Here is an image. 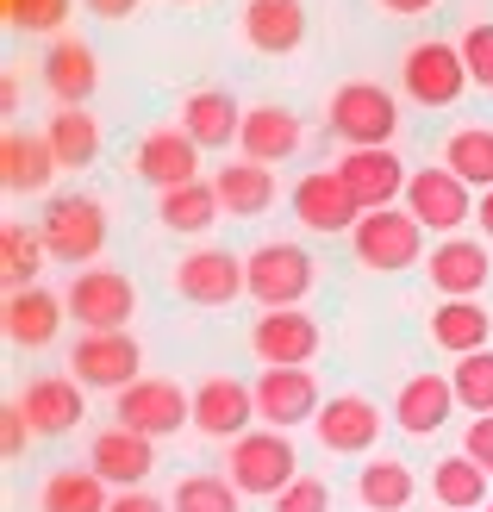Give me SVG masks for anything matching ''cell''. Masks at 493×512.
Segmentation results:
<instances>
[{"label": "cell", "mask_w": 493, "mask_h": 512, "mask_svg": "<svg viewBox=\"0 0 493 512\" xmlns=\"http://www.w3.org/2000/svg\"><path fill=\"white\" fill-rule=\"evenodd\" d=\"M44 232H32V225H7L0 232V275H7V294L13 288H38V269H44Z\"/></svg>", "instance_id": "cell-35"}, {"label": "cell", "mask_w": 493, "mask_h": 512, "mask_svg": "<svg viewBox=\"0 0 493 512\" xmlns=\"http://www.w3.org/2000/svg\"><path fill=\"white\" fill-rule=\"evenodd\" d=\"M244 38L263 50V57H288L306 38V7L300 0H250L244 7Z\"/></svg>", "instance_id": "cell-25"}, {"label": "cell", "mask_w": 493, "mask_h": 512, "mask_svg": "<svg viewBox=\"0 0 493 512\" xmlns=\"http://www.w3.org/2000/svg\"><path fill=\"white\" fill-rule=\"evenodd\" d=\"M444 169H456L469 188H493V132L487 125H469V132H456L450 144H444Z\"/></svg>", "instance_id": "cell-37"}, {"label": "cell", "mask_w": 493, "mask_h": 512, "mask_svg": "<svg viewBox=\"0 0 493 512\" xmlns=\"http://www.w3.org/2000/svg\"><path fill=\"white\" fill-rule=\"evenodd\" d=\"M481 232H487V238H493V188H487V194H481Z\"/></svg>", "instance_id": "cell-48"}, {"label": "cell", "mask_w": 493, "mask_h": 512, "mask_svg": "<svg viewBox=\"0 0 493 512\" xmlns=\"http://www.w3.org/2000/svg\"><path fill=\"white\" fill-rule=\"evenodd\" d=\"M487 331H493V319L481 313L475 300H444V306L431 313V344L450 350V356H475V350H487Z\"/></svg>", "instance_id": "cell-30"}, {"label": "cell", "mask_w": 493, "mask_h": 512, "mask_svg": "<svg viewBox=\"0 0 493 512\" xmlns=\"http://www.w3.org/2000/svg\"><path fill=\"white\" fill-rule=\"evenodd\" d=\"M63 300H69V319L82 331H125L138 313V288L119 269H75Z\"/></svg>", "instance_id": "cell-6"}, {"label": "cell", "mask_w": 493, "mask_h": 512, "mask_svg": "<svg viewBox=\"0 0 493 512\" xmlns=\"http://www.w3.org/2000/svg\"><path fill=\"white\" fill-rule=\"evenodd\" d=\"M50 150H57V163L63 169H88L100 157V125L88 107H63V113H50Z\"/></svg>", "instance_id": "cell-32"}, {"label": "cell", "mask_w": 493, "mask_h": 512, "mask_svg": "<svg viewBox=\"0 0 493 512\" xmlns=\"http://www.w3.org/2000/svg\"><path fill=\"white\" fill-rule=\"evenodd\" d=\"M350 244H356V263H362V269L394 275V269H412V263H419V250H425V225L412 219V213L381 207V213H362V219H356Z\"/></svg>", "instance_id": "cell-4"}, {"label": "cell", "mask_w": 493, "mask_h": 512, "mask_svg": "<svg viewBox=\"0 0 493 512\" xmlns=\"http://www.w3.org/2000/svg\"><path fill=\"white\" fill-rule=\"evenodd\" d=\"M462 456H475V463L493 475V413H481V419L469 425V444H462Z\"/></svg>", "instance_id": "cell-43"}, {"label": "cell", "mask_w": 493, "mask_h": 512, "mask_svg": "<svg viewBox=\"0 0 493 512\" xmlns=\"http://www.w3.org/2000/svg\"><path fill=\"white\" fill-rule=\"evenodd\" d=\"M481 512H493V500H487V506H481Z\"/></svg>", "instance_id": "cell-49"}, {"label": "cell", "mask_w": 493, "mask_h": 512, "mask_svg": "<svg viewBox=\"0 0 493 512\" xmlns=\"http://www.w3.org/2000/svg\"><path fill=\"white\" fill-rule=\"evenodd\" d=\"M431 494L450 512H481L487 506V469L475 456H444V463L431 469Z\"/></svg>", "instance_id": "cell-31"}, {"label": "cell", "mask_w": 493, "mask_h": 512, "mask_svg": "<svg viewBox=\"0 0 493 512\" xmlns=\"http://www.w3.org/2000/svg\"><path fill=\"white\" fill-rule=\"evenodd\" d=\"M275 512H331V494H325V481L300 475L288 494H275Z\"/></svg>", "instance_id": "cell-42"}, {"label": "cell", "mask_w": 493, "mask_h": 512, "mask_svg": "<svg viewBox=\"0 0 493 512\" xmlns=\"http://www.w3.org/2000/svg\"><path fill=\"white\" fill-rule=\"evenodd\" d=\"M250 344H256V356H263L269 369H306L313 350H319V325H313V313H300V306H281V313L256 319Z\"/></svg>", "instance_id": "cell-13"}, {"label": "cell", "mask_w": 493, "mask_h": 512, "mask_svg": "<svg viewBox=\"0 0 493 512\" xmlns=\"http://www.w3.org/2000/svg\"><path fill=\"white\" fill-rule=\"evenodd\" d=\"M319 444L337 450V456H362V450H375L381 438V413L362 394H337L331 406H319Z\"/></svg>", "instance_id": "cell-19"}, {"label": "cell", "mask_w": 493, "mask_h": 512, "mask_svg": "<svg viewBox=\"0 0 493 512\" xmlns=\"http://www.w3.org/2000/svg\"><path fill=\"white\" fill-rule=\"evenodd\" d=\"M319 381L313 369H263V381H256V419L275 425V431H294L306 419H319Z\"/></svg>", "instance_id": "cell-11"}, {"label": "cell", "mask_w": 493, "mask_h": 512, "mask_svg": "<svg viewBox=\"0 0 493 512\" xmlns=\"http://www.w3.org/2000/svg\"><path fill=\"white\" fill-rule=\"evenodd\" d=\"M113 413H119L125 431H138V438H163V431L194 425V394H181L175 381H150V375H138L132 388L113 394Z\"/></svg>", "instance_id": "cell-7"}, {"label": "cell", "mask_w": 493, "mask_h": 512, "mask_svg": "<svg viewBox=\"0 0 493 512\" xmlns=\"http://www.w3.org/2000/svg\"><path fill=\"white\" fill-rule=\"evenodd\" d=\"M7 19L19 32H63L69 0H7Z\"/></svg>", "instance_id": "cell-40"}, {"label": "cell", "mask_w": 493, "mask_h": 512, "mask_svg": "<svg viewBox=\"0 0 493 512\" xmlns=\"http://www.w3.org/2000/svg\"><path fill=\"white\" fill-rule=\"evenodd\" d=\"M469 88V63H462V44H412L406 50V94L419 107H450V100Z\"/></svg>", "instance_id": "cell-9"}, {"label": "cell", "mask_w": 493, "mask_h": 512, "mask_svg": "<svg viewBox=\"0 0 493 512\" xmlns=\"http://www.w3.org/2000/svg\"><path fill=\"white\" fill-rule=\"evenodd\" d=\"M356 494H362V506L369 512H406L412 506V469L406 463H362V475H356Z\"/></svg>", "instance_id": "cell-36"}, {"label": "cell", "mask_w": 493, "mask_h": 512, "mask_svg": "<svg viewBox=\"0 0 493 512\" xmlns=\"http://www.w3.org/2000/svg\"><path fill=\"white\" fill-rule=\"evenodd\" d=\"M138 175L150 188H188V182H200V144L181 132V125H163V132H150L144 144H138Z\"/></svg>", "instance_id": "cell-17"}, {"label": "cell", "mask_w": 493, "mask_h": 512, "mask_svg": "<svg viewBox=\"0 0 493 512\" xmlns=\"http://www.w3.org/2000/svg\"><path fill=\"white\" fill-rule=\"evenodd\" d=\"M431 288L444 300H475L487 288V250L475 238H444L431 250Z\"/></svg>", "instance_id": "cell-24"}, {"label": "cell", "mask_w": 493, "mask_h": 512, "mask_svg": "<svg viewBox=\"0 0 493 512\" xmlns=\"http://www.w3.org/2000/svg\"><path fill=\"white\" fill-rule=\"evenodd\" d=\"M63 313H69V300H57L50 288H13L7 294V338L25 344V350H44L57 338Z\"/></svg>", "instance_id": "cell-27"}, {"label": "cell", "mask_w": 493, "mask_h": 512, "mask_svg": "<svg viewBox=\"0 0 493 512\" xmlns=\"http://www.w3.org/2000/svg\"><path fill=\"white\" fill-rule=\"evenodd\" d=\"M469 194H475V188L462 182L456 169H419V175L406 182V213L419 219V225H431V232H456V225L475 213Z\"/></svg>", "instance_id": "cell-10"}, {"label": "cell", "mask_w": 493, "mask_h": 512, "mask_svg": "<svg viewBox=\"0 0 493 512\" xmlns=\"http://www.w3.org/2000/svg\"><path fill=\"white\" fill-rule=\"evenodd\" d=\"M44 88L57 94V107H88L94 88H100L94 50L82 38H57V44H50V57H44Z\"/></svg>", "instance_id": "cell-23"}, {"label": "cell", "mask_w": 493, "mask_h": 512, "mask_svg": "<svg viewBox=\"0 0 493 512\" xmlns=\"http://www.w3.org/2000/svg\"><path fill=\"white\" fill-rule=\"evenodd\" d=\"M88 13H100V19H125V13H138V0H88Z\"/></svg>", "instance_id": "cell-46"}, {"label": "cell", "mask_w": 493, "mask_h": 512, "mask_svg": "<svg viewBox=\"0 0 493 512\" xmlns=\"http://www.w3.org/2000/svg\"><path fill=\"white\" fill-rule=\"evenodd\" d=\"M88 469L107 481V488H144V475L157 469V438H138V431H100L94 450H88Z\"/></svg>", "instance_id": "cell-16"}, {"label": "cell", "mask_w": 493, "mask_h": 512, "mask_svg": "<svg viewBox=\"0 0 493 512\" xmlns=\"http://www.w3.org/2000/svg\"><path fill=\"white\" fill-rule=\"evenodd\" d=\"M225 463H231V481H238V494H263V500L288 494L294 481H300V456H294V444H288V431H275V425L244 431V438L231 444Z\"/></svg>", "instance_id": "cell-1"}, {"label": "cell", "mask_w": 493, "mask_h": 512, "mask_svg": "<svg viewBox=\"0 0 493 512\" xmlns=\"http://www.w3.org/2000/svg\"><path fill=\"white\" fill-rule=\"evenodd\" d=\"M462 63H469V82L493 88V25H469L462 32Z\"/></svg>", "instance_id": "cell-41"}, {"label": "cell", "mask_w": 493, "mask_h": 512, "mask_svg": "<svg viewBox=\"0 0 493 512\" xmlns=\"http://www.w3.org/2000/svg\"><path fill=\"white\" fill-rule=\"evenodd\" d=\"M244 281H250V300L281 313V306H300L306 288H313V256L300 244H263L244 256Z\"/></svg>", "instance_id": "cell-5"}, {"label": "cell", "mask_w": 493, "mask_h": 512, "mask_svg": "<svg viewBox=\"0 0 493 512\" xmlns=\"http://www.w3.org/2000/svg\"><path fill=\"white\" fill-rule=\"evenodd\" d=\"M381 7H387V13H400V19H412V13H431L437 0H381Z\"/></svg>", "instance_id": "cell-47"}, {"label": "cell", "mask_w": 493, "mask_h": 512, "mask_svg": "<svg viewBox=\"0 0 493 512\" xmlns=\"http://www.w3.org/2000/svg\"><path fill=\"white\" fill-rule=\"evenodd\" d=\"M169 512H238V481L231 475H188V481H175Z\"/></svg>", "instance_id": "cell-38"}, {"label": "cell", "mask_w": 493, "mask_h": 512, "mask_svg": "<svg viewBox=\"0 0 493 512\" xmlns=\"http://www.w3.org/2000/svg\"><path fill=\"white\" fill-rule=\"evenodd\" d=\"M44 244H50V256L57 263H94L100 250H107V207H100L94 194H57L44 207Z\"/></svg>", "instance_id": "cell-3"}, {"label": "cell", "mask_w": 493, "mask_h": 512, "mask_svg": "<svg viewBox=\"0 0 493 512\" xmlns=\"http://www.w3.org/2000/svg\"><path fill=\"white\" fill-rule=\"evenodd\" d=\"M57 150H50L44 132H7L0 138V182H7V194H44L50 175H57Z\"/></svg>", "instance_id": "cell-20"}, {"label": "cell", "mask_w": 493, "mask_h": 512, "mask_svg": "<svg viewBox=\"0 0 493 512\" xmlns=\"http://www.w3.org/2000/svg\"><path fill=\"white\" fill-rule=\"evenodd\" d=\"M450 388H456V406L462 413H493V350H475V356H456V375H450Z\"/></svg>", "instance_id": "cell-39"}, {"label": "cell", "mask_w": 493, "mask_h": 512, "mask_svg": "<svg viewBox=\"0 0 493 512\" xmlns=\"http://www.w3.org/2000/svg\"><path fill=\"white\" fill-rule=\"evenodd\" d=\"M213 188H219V207L231 219H256V213L275 207V175H269V163H250V157L244 163H219Z\"/></svg>", "instance_id": "cell-28"}, {"label": "cell", "mask_w": 493, "mask_h": 512, "mask_svg": "<svg viewBox=\"0 0 493 512\" xmlns=\"http://www.w3.org/2000/svg\"><path fill=\"white\" fill-rule=\"evenodd\" d=\"M181 132H188L200 150H225V144H238V132H244V107L225 88H200V94L181 100Z\"/></svg>", "instance_id": "cell-22"}, {"label": "cell", "mask_w": 493, "mask_h": 512, "mask_svg": "<svg viewBox=\"0 0 493 512\" xmlns=\"http://www.w3.org/2000/svg\"><path fill=\"white\" fill-rule=\"evenodd\" d=\"M107 512H169V500H157V494H144V488H119Z\"/></svg>", "instance_id": "cell-44"}, {"label": "cell", "mask_w": 493, "mask_h": 512, "mask_svg": "<svg viewBox=\"0 0 493 512\" xmlns=\"http://www.w3.org/2000/svg\"><path fill=\"white\" fill-rule=\"evenodd\" d=\"M250 419H256V388H244V381L213 375V381H200V388H194V425L206 431V438L238 444L244 431H250Z\"/></svg>", "instance_id": "cell-14"}, {"label": "cell", "mask_w": 493, "mask_h": 512, "mask_svg": "<svg viewBox=\"0 0 493 512\" xmlns=\"http://www.w3.org/2000/svg\"><path fill=\"white\" fill-rule=\"evenodd\" d=\"M294 213H300V225H313V232H356V219H362L350 188L337 182V169L306 175V182L294 188Z\"/></svg>", "instance_id": "cell-21"}, {"label": "cell", "mask_w": 493, "mask_h": 512, "mask_svg": "<svg viewBox=\"0 0 493 512\" xmlns=\"http://www.w3.org/2000/svg\"><path fill=\"white\" fill-rule=\"evenodd\" d=\"M113 494L94 469H57L44 481V512H107Z\"/></svg>", "instance_id": "cell-34"}, {"label": "cell", "mask_w": 493, "mask_h": 512, "mask_svg": "<svg viewBox=\"0 0 493 512\" xmlns=\"http://www.w3.org/2000/svg\"><path fill=\"white\" fill-rule=\"evenodd\" d=\"M456 413V388H450V375H412L400 400H394V419L400 431H412V438H431L437 425H450Z\"/></svg>", "instance_id": "cell-26"}, {"label": "cell", "mask_w": 493, "mask_h": 512, "mask_svg": "<svg viewBox=\"0 0 493 512\" xmlns=\"http://www.w3.org/2000/svg\"><path fill=\"white\" fill-rule=\"evenodd\" d=\"M175 294L194 300V306H231L238 294H250V281H244V263L231 250H194L175 269Z\"/></svg>", "instance_id": "cell-15"}, {"label": "cell", "mask_w": 493, "mask_h": 512, "mask_svg": "<svg viewBox=\"0 0 493 512\" xmlns=\"http://www.w3.org/2000/svg\"><path fill=\"white\" fill-rule=\"evenodd\" d=\"M25 419H32L38 438H63V431L82 425V381L75 375H38L32 388L19 394Z\"/></svg>", "instance_id": "cell-18"}, {"label": "cell", "mask_w": 493, "mask_h": 512, "mask_svg": "<svg viewBox=\"0 0 493 512\" xmlns=\"http://www.w3.org/2000/svg\"><path fill=\"white\" fill-rule=\"evenodd\" d=\"M157 213H163V225H169V232H188V238H200V232H206V225H213L225 207H219V188H213V182H188V188H169Z\"/></svg>", "instance_id": "cell-33"}, {"label": "cell", "mask_w": 493, "mask_h": 512, "mask_svg": "<svg viewBox=\"0 0 493 512\" xmlns=\"http://www.w3.org/2000/svg\"><path fill=\"white\" fill-rule=\"evenodd\" d=\"M400 132V107L381 82H344L331 94V138H344L350 150H381Z\"/></svg>", "instance_id": "cell-2"}, {"label": "cell", "mask_w": 493, "mask_h": 512, "mask_svg": "<svg viewBox=\"0 0 493 512\" xmlns=\"http://www.w3.org/2000/svg\"><path fill=\"white\" fill-rule=\"evenodd\" d=\"M337 182L350 188V200H356L362 213H381V207H394V200L406 194V182H412V175L400 169V157H394V150L381 144V150H350V157L337 163Z\"/></svg>", "instance_id": "cell-12"}, {"label": "cell", "mask_w": 493, "mask_h": 512, "mask_svg": "<svg viewBox=\"0 0 493 512\" xmlns=\"http://www.w3.org/2000/svg\"><path fill=\"white\" fill-rule=\"evenodd\" d=\"M238 144H244L250 163H288L294 150H300V119L288 107H250Z\"/></svg>", "instance_id": "cell-29"}, {"label": "cell", "mask_w": 493, "mask_h": 512, "mask_svg": "<svg viewBox=\"0 0 493 512\" xmlns=\"http://www.w3.org/2000/svg\"><path fill=\"white\" fill-rule=\"evenodd\" d=\"M138 363H144V350H138L132 331H82L75 350H69L75 381H82V388H113V394L138 381Z\"/></svg>", "instance_id": "cell-8"}, {"label": "cell", "mask_w": 493, "mask_h": 512, "mask_svg": "<svg viewBox=\"0 0 493 512\" xmlns=\"http://www.w3.org/2000/svg\"><path fill=\"white\" fill-rule=\"evenodd\" d=\"M444 512H450V506H444Z\"/></svg>", "instance_id": "cell-50"}, {"label": "cell", "mask_w": 493, "mask_h": 512, "mask_svg": "<svg viewBox=\"0 0 493 512\" xmlns=\"http://www.w3.org/2000/svg\"><path fill=\"white\" fill-rule=\"evenodd\" d=\"M25 438H32V419H25V406L13 400V406H7V456H19Z\"/></svg>", "instance_id": "cell-45"}]
</instances>
